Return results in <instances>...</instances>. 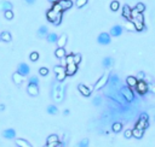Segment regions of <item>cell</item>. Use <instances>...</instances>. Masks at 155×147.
Wrapping results in <instances>:
<instances>
[{
    "instance_id": "cell-24",
    "label": "cell",
    "mask_w": 155,
    "mask_h": 147,
    "mask_svg": "<svg viewBox=\"0 0 155 147\" xmlns=\"http://www.w3.org/2000/svg\"><path fill=\"white\" fill-rule=\"evenodd\" d=\"M55 56L58 58V59H62L65 57V50L64 47H58L56 51H55Z\"/></svg>"
},
{
    "instance_id": "cell-33",
    "label": "cell",
    "mask_w": 155,
    "mask_h": 147,
    "mask_svg": "<svg viewBox=\"0 0 155 147\" xmlns=\"http://www.w3.org/2000/svg\"><path fill=\"white\" fill-rule=\"evenodd\" d=\"M92 104L95 106H99L101 104H102V98H101L99 95L95 97V98H93V100H92Z\"/></svg>"
},
{
    "instance_id": "cell-53",
    "label": "cell",
    "mask_w": 155,
    "mask_h": 147,
    "mask_svg": "<svg viewBox=\"0 0 155 147\" xmlns=\"http://www.w3.org/2000/svg\"><path fill=\"white\" fill-rule=\"evenodd\" d=\"M49 1H50V3H52V4H55V3H58L59 0H49Z\"/></svg>"
},
{
    "instance_id": "cell-7",
    "label": "cell",
    "mask_w": 155,
    "mask_h": 147,
    "mask_svg": "<svg viewBox=\"0 0 155 147\" xmlns=\"http://www.w3.org/2000/svg\"><path fill=\"white\" fill-rule=\"evenodd\" d=\"M136 91L139 93L141 95H144L145 93L148 92V89H149V87H148V84H147V82L145 81H143V80H141V81H138L137 82V84H136Z\"/></svg>"
},
{
    "instance_id": "cell-23",
    "label": "cell",
    "mask_w": 155,
    "mask_h": 147,
    "mask_svg": "<svg viewBox=\"0 0 155 147\" xmlns=\"http://www.w3.org/2000/svg\"><path fill=\"white\" fill-rule=\"evenodd\" d=\"M11 39H12V36H11V34L9 31H3L1 34H0V40H3V41H5V42H10Z\"/></svg>"
},
{
    "instance_id": "cell-21",
    "label": "cell",
    "mask_w": 155,
    "mask_h": 147,
    "mask_svg": "<svg viewBox=\"0 0 155 147\" xmlns=\"http://www.w3.org/2000/svg\"><path fill=\"white\" fill-rule=\"evenodd\" d=\"M102 64H103L104 68H112L113 64H114V59H113L112 57H105V58L103 59Z\"/></svg>"
},
{
    "instance_id": "cell-30",
    "label": "cell",
    "mask_w": 155,
    "mask_h": 147,
    "mask_svg": "<svg viewBox=\"0 0 155 147\" xmlns=\"http://www.w3.org/2000/svg\"><path fill=\"white\" fill-rule=\"evenodd\" d=\"M48 112L50 113V115H56V113L58 112V109L56 105H50L48 108Z\"/></svg>"
},
{
    "instance_id": "cell-36",
    "label": "cell",
    "mask_w": 155,
    "mask_h": 147,
    "mask_svg": "<svg viewBox=\"0 0 155 147\" xmlns=\"http://www.w3.org/2000/svg\"><path fill=\"white\" fill-rule=\"evenodd\" d=\"M29 58H30L32 62H37L38 59H39V53H38V52H32L30 56H29Z\"/></svg>"
},
{
    "instance_id": "cell-42",
    "label": "cell",
    "mask_w": 155,
    "mask_h": 147,
    "mask_svg": "<svg viewBox=\"0 0 155 147\" xmlns=\"http://www.w3.org/2000/svg\"><path fill=\"white\" fill-rule=\"evenodd\" d=\"M52 10H55V11H57V12H63L62 7H61V5H59L58 3H55V4H53V6H52Z\"/></svg>"
},
{
    "instance_id": "cell-40",
    "label": "cell",
    "mask_w": 155,
    "mask_h": 147,
    "mask_svg": "<svg viewBox=\"0 0 155 147\" xmlns=\"http://www.w3.org/2000/svg\"><path fill=\"white\" fill-rule=\"evenodd\" d=\"M29 83H32V84H37V86H39V78H38L37 76H32V77L29 78Z\"/></svg>"
},
{
    "instance_id": "cell-28",
    "label": "cell",
    "mask_w": 155,
    "mask_h": 147,
    "mask_svg": "<svg viewBox=\"0 0 155 147\" xmlns=\"http://www.w3.org/2000/svg\"><path fill=\"white\" fill-rule=\"evenodd\" d=\"M38 35H39L40 37H44V36H46V35H48V28H46L45 25L40 27V28H39V30H38Z\"/></svg>"
},
{
    "instance_id": "cell-26",
    "label": "cell",
    "mask_w": 155,
    "mask_h": 147,
    "mask_svg": "<svg viewBox=\"0 0 155 147\" xmlns=\"http://www.w3.org/2000/svg\"><path fill=\"white\" fill-rule=\"evenodd\" d=\"M133 24L136 27V30L138 31H142L144 29V22H141L138 19H133Z\"/></svg>"
},
{
    "instance_id": "cell-50",
    "label": "cell",
    "mask_w": 155,
    "mask_h": 147,
    "mask_svg": "<svg viewBox=\"0 0 155 147\" xmlns=\"http://www.w3.org/2000/svg\"><path fill=\"white\" fill-rule=\"evenodd\" d=\"M4 110H5V105L1 104V105H0V111H4Z\"/></svg>"
},
{
    "instance_id": "cell-13",
    "label": "cell",
    "mask_w": 155,
    "mask_h": 147,
    "mask_svg": "<svg viewBox=\"0 0 155 147\" xmlns=\"http://www.w3.org/2000/svg\"><path fill=\"white\" fill-rule=\"evenodd\" d=\"M12 80H13V82H15V84L21 86L22 82H23V80H24V76H22L18 71H16V72L12 75Z\"/></svg>"
},
{
    "instance_id": "cell-1",
    "label": "cell",
    "mask_w": 155,
    "mask_h": 147,
    "mask_svg": "<svg viewBox=\"0 0 155 147\" xmlns=\"http://www.w3.org/2000/svg\"><path fill=\"white\" fill-rule=\"evenodd\" d=\"M46 17H48V21H50L55 25H59L61 22H62V12H57L55 10H52V9L48 11Z\"/></svg>"
},
{
    "instance_id": "cell-25",
    "label": "cell",
    "mask_w": 155,
    "mask_h": 147,
    "mask_svg": "<svg viewBox=\"0 0 155 147\" xmlns=\"http://www.w3.org/2000/svg\"><path fill=\"white\" fill-rule=\"evenodd\" d=\"M131 9H130V6L129 5H124V7H123V16L125 18H131Z\"/></svg>"
},
{
    "instance_id": "cell-4",
    "label": "cell",
    "mask_w": 155,
    "mask_h": 147,
    "mask_svg": "<svg viewBox=\"0 0 155 147\" xmlns=\"http://www.w3.org/2000/svg\"><path fill=\"white\" fill-rule=\"evenodd\" d=\"M120 93L123 94V97L125 98L126 101H133L134 100V95H133V92L131 91V88L129 86H124V87H121V89H120Z\"/></svg>"
},
{
    "instance_id": "cell-41",
    "label": "cell",
    "mask_w": 155,
    "mask_h": 147,
    "mask_svg": "<svg viewBox=\"0 0 155 147\" xmlns=\"http://www.w3.org/2000/svg\"><path fill=\"white\" fill-rule=\"evenodd\" d=\"M126 29H129V30H136V27H134L133 22H126Z\"/></svg>"
},
{
    "instance_id": "cell-18",
    "label": "cell",
    "mask_w": 155,
    "mask_h": 147,
    "mask_svg": "<svg viewBox=\"0 0 155 147\" xmlns=\"http://www.w3.org/2000/svg\"><path fill=\"white\" fill-rule=\"evenodd\" d=\"M67 40H68V36H67L65 34H62L58 40H57V45H58V47H64L65 44H67Z\"/></svg>"
},
{
    "instance_id": "cell-27",
    "label": "cell",
    "mask_w": 155,
    "mask_h": 147,
    "mask_svg": "<svg viewBox=\"0 0 155 147\" xmlns=\"http://www.w3.org/2000/svg\"><path fill=\"white\" fill-rule=\"evenodd\" d=\"M112 130H113L114 133H119V131H121V130H123V124H121L120 122L113 123V125H112Z\"/></svg>"
},
{
    "instance_id": "cell-45",
    "label": "cell",
    "mask_w": 155,
    "mask_h": 147,
    "mask_svg": "<svg viewBox=\"0 0 155 147\" xmlns=\"http://www.w3.org/2000/svg\"><path fill=\"white\" fill-rule=\"evenodd\" d=\"M65 62L67 64H70V63H74V54H69L68 57L65 58Z\"/></svg>"
},
{
    "instance_id": "cell-19",
    "label": "cell",
    "mask_w": 155,
    "mask_h": 147,
    "mask_svg": "<svg viewBox=\"0 0 155 147\" xmlns=\"http://www.w3.org/2000/svg\"><path fill=\"white\" fill-rule=\"evenodd\" d=\"M0 10L4 12L8 10H12V4L10 1H0Z\"/></svg>"
},
{
    "instance_id": "cell-43",
    "label": "cell",
    "mask_w": 155,
    "mask_h": 147,
    "mask_svg": "<svg viewBox=\"0 0 155 147\" xmlns=\"http://www.w3.org/2000/svg\"><path fill=\"white\" fill-rule=\"evenodd\" d=\"M39 74H40L41 76H46V75L49 74V69H48V68H40V69H39Z\"/></svg>"
},
{
    "instance_id": "cell-31",
    "label": "cell",
    "mask_w": 155,
    "mask_h": 147,
    "mask_svg": "<svg viewBox=\"0 0 155 147\" xmlns=\"http://www.w3.org/2000/svg\"><path fill=\"white\" fill-rule=\"evenodd\" d=\"M109 81L112 84H118L119 83V77L118 75H115V74H113V75L109 76Z\"/></svg>"
},
{
    "instance_id": "cell-47",
    "label": "cell",
    "mask_w": 155,
    "mask_h": 147,
    "mask_svg": "<svg viewBox=\"0 0 155 147\" xmlns=\"http://www.w3.org/2000/svg\"><path fill=\"white\" fill-rule=\"evenodd\" d=\"M138 13H141V12H138L137 9H133V10L131 11V17H132V18H136V17L138 16Z\"/></svg>"
},
{
    "instance_id": "cell-46",
    "label": "cell",
    "mask_w": 155,
    "mask_h": 147,
    "mask_svg": "<svg viewBox=\"0 0 155 147\" xmlns=\"http://www.w3.org/2000/svg\"><path fill=\"white\" fill-rule=\"evenodd\" d=\"M44 147H62L59 145V142H51V144H46V146Z\"/></svg>"
},
{
    "instance_id": "cell-51",
    "label": "cell",
    "mask_w": 155,
    "mask_h": 147,
    "mask_svg": "<svg viewBox=\"0 0 155 147\" xmlns=\"http://www.w3.org/2000/svg\"><path fill=\"white\" fill-rule=\"evenodd\" d=\"M150 88H152V92L155 93V84H152V86H150Z\"/></svg>"
},
{
    "instance_id": "cell-8",
    "label": "cell",
    "mask_w": 155,
    "mask_h": 147,
    "mask_svg": "<svg viewBox=\"0 0 155 147\" xmlns=\"http://www.w3.org/2000/svg\"><path fill=\"white\" fill-rule=\"evenodd\" d=\"M97 40H98V44H101V45H109L110 44V34H108V33H101Z\"/></svg>"
},
{
    "instance_id": "cell-29",
    "label": "cell",
    "mask_w": 155,
    "mask_h": 147,
    "mask_svg": "<svg viewBox=\"0 0 155 147\" xmlns=\"http://www.w3.org/2000/svg\"><path fill=\"white\" fill-rule=\"evenodd\" d=\"M58 40V36L57 34H55V33H50V34H48V41L49 42H57Z\"/></svg>"
},
{
    "instance_id": "cell-17",
    "label": "cell",
    "mask_w": 155,
    "mask_h": 147,
    "mask_svg": "<svg viewBox=\"0 0 155 147\" xmlns=\"http://www.w3.org/2000/svg\"><path fill=\"white\" fill-rule=\"evenodd\" d=\"M137 82H138V80L134 76H129L126 78V83H127V86H129L130 88H134L136 84H137Z\"/></svg>"
},
{
    "instance_id": "cell-48",
    "label": "cell",
    "mask_w": 155,
    "mask_h": 147,
    "mask_svg": "<svg viewBox=\"0 0 155 147\" xmlns=\"http://www.w3.org/2000/svg\"><path fill=\"white\" fill-rule=\"evenodd\" d=\"M124 135H125V137H126V139H129V137H131V136H132V130H126Z\"/></svg>"
},
{
    "instance_id": "cell-14",
    "label": "cell",
    "mask_w": 155,
    "mask_h": 147,
    "mask_svg": "<svg viewBox=\"0 0 155 147\" xmlns=\"http://www.w3.org/2000/svg\"><path fill=\"white\" fill-rule=\"evenodd\" d=\"M121 34H123V27L121 25H114L113 28L110 29V35L112 36H120Z\"/></svg>"
},
{
    "instance_id": "cell-35",
    "label": "cell",
    "mask_w": 155,
    "mask_h": 147,
    "mask_svg": "<svg viewBox=\"0 0 155 147\" xmlns=\"http://www.w3.org/2000/svg\"><path fill=\"white\" fill-rule=\"evenodd\" d=\"M78 147H89V139H83L78 144Z\"/></svg>"
},
{
    "instance_id": "cell-2",
    "label": "cell",
    "mask_w": 155,
    "mask_h": 147,
    "mask_svg": "<svg viewBox=\"0 0 155 147\" xmlns=\"http://www.w3.org/2000/svg\"><path fill=\"white\" fill-rule=\"evenodd\" d=\"M64 91H65V88L62 84H56L55 87H53V91H52L53 99H55L57 103H61L64 99Z\"/></svg>"
},
{
    "instance_id": "cell-6",
    "label": "cell",
    "mask_w": 155,
    "mask_h": 147,
    "mask_svg": "<svg viewBox=\"0 0 155 147\" xmlns=\"http://www.w3.org/2000/svg\"><path fill=\"white\" fill-rule=\"evenodd\" d=\"M108 82H109V75H108V74H103V75L101 76V78L96 82V84H95V89H96V91L102 89L104 86H107Z\"/></svg>"
},
{
    "instance_id": "cell-49",
    "label": "cell",
    "mask_w": 155,
    "mask_h": 147,
    "mask_svg": "<svg viewBox=\"0 0 155 147\" xmlns=\"http://www.w3.org/2000/svg\"><path fill=\"white\" fill-rule=\"evenodd\" d=\"M24 1L27 3V4H29V5H33L35 3V0H24Z\"/></svg>"
},
{
    "instance_id": "cell-32",
    "label": "cell",
    "mask_w": 155,
    "mask_h": 147,
    "mask_svg": "<svg viewBox=\"0 0 155 147\" xmlns=\"http://www.w3.org/2000/svg\"><path fill=\"white\" fill-rule=\"evenodd\" d=\"M48 144H51V142H58V136L56 134H51L49 137H48Z\"/></svg>"
},
{
    "instance_id": "cell-16",
    "label": "cell",
    "mask_w": 155,
    "mask_h": 147,
    "mask_svg": "<svg viewBox=\"0 0 155 147\" xmlns=\"http://www.w3.org/2000/svg\"><path fill=\"white\" fill-rule=\"evenodd\" d=\"M3 135L5 139H10V140L15 139L16 137V130L15 129H6V130H4Z\"/></svg>"
},
{
    "instance_id": "cell-22",
    "label": "cell",
    "mask_w": 155,
    "mask_h": 147,
    "mask_svg": "<svg viewBox=\"0 0 155 147\" xmlns=\"http://www.w3.org/2000/svg\"><path fill=\"white\" fill-rule=\"evenodd\" d=\"M143 133H144V130H141V129H138V128H134L132 129V136H134L136 139H142L143 137Z\"/></svg>"
},
{
    "instance_id": "cell-54",
    "label": "cell",
    "mask_w": 155,
    "mask_h": 147,
    "mask_svg": "<svg viewBox=\"0 0 155 147\" xmlns=\"http://www.w3.org/2000/svg\"><path fill=\"white\" fill-rule=\"evenodd\" d=\"M154 119H155V117H154Z\"/></svg>"
},
{
    "instance_id": "cell-39",
    "label": "cell",
    "mask_w": 155,
    "mask_h": 147,
    "mask_svg": "<svg viewBox=\"0 0 155 147\" xmlns=\"http://www.w3.org/2000/svg\"><path fill=\"white\" fill-rule=\"evenodd\" d=\"M86 4H87V0H76V1H75V5L78 6L79 9L83 7V6H85Z\"/></svg>"
},
{
    "instance_id": "cell-11",
    "label": "cell",
    "mask_w": 155,
    "mask_h": 147,
    "mask_svg": "<svg viewBox=\"0 0 155 147\" xmlns=\"http://www.w3.org/2000/svg\"><path fill=\"white\" fill-rule=\"evenodd\" d=\"M17 71L21 74L22 76H27V75H29V71H30V69H29V66L27 65L25 63H21L18 65V69H17Z\"/></svg>"
},
{
    "instance_id": "cell-37",
    "label": "cell",
    "mask_w": 155,
    "mask_h": 147,
    "mask_svg": "<svg viewBox=\"0 0 155 147\" xmlns=\"http://www.w3.org/2000/svg\"><path fill=\"white\" fill-rule=\"evenodd\" d=\"M136 9H137V11H138V12L142 13V12L145 10V5H144L143 3H138V4L136 5Z\"/></svg>"
},
{
    "instance_id": "cell-38",
    "label": "cell",
    "mask_w": 155,
    "mask_h": 147,
    "mask_svg": "<svg viewBox=\"0 0 155 147\" xmlns=\"http://www.w3.org/2000/svg\"><path fill=\"white\" fill-rule=\"evenodd\" d=\"M4 15H5V18H6V19H12V18H13V12H12V10L5 11Z\"/></svg>"
},
{
    "instance_id": "cell-20",
    "label": "cell",
    "mask_w": 155,
    "mask_h": 147,
    "mask_svg": "<svg viewBox=\"0 0 155 147\" xmlns=\"http://www.w3.org/2000/svg\"><path fill=\"white\" fill-rule=\"evenodd\" d=\"M15 142H16L17 147H32V145L24 139H16Z\"/></svg>"
},
{
    "instance_id": "cell-44",
    "label": "cell",
    "mask_w": 155,
    "mask_h": 147,
    "mask_svg": "<svg viewBox=\"0 0 155 147\" xmlns=\"http://www.w3.org/2000/svg\"><path fill=\"white\" fill-rule=\"evenodd\" d=\"M80 62H81V56L80 54H74V63L78 65Z\"/></svg>"
},
{
    "instance_id": "cell-52",
    "label": "cell",
    "mask_w": 155,
    "mask_h": 147,
    "mask_svg": "<svg viewBox=\"0 0 155 147\" xmlns=\"http://www.w3.org/2000/svg\"><path fill=\"white\" fill-rule=\"evenodd\" d=\"M63 113H64L65 116H68V115H69V110H64V112H63Z\"/></svg>"
},
{
    "instance_id": "cell-5",
    "label": "cell",
    "mask_w": 155,
    "mask_h": 147,
    "mask_svg": "<svg viewBox=\"0 0 155 147\" xmlns=\"http://www.w3.org/2000/svg\"><path fill=\"white\" fill-rule=\"evenodd\" d=\"M53 70H55L56 72V80L58 82H62L64 81V78L67 77V74H65V68L64 66H61V65H57L53 68Z\"/></svg>"
},
{
    "instance_id": "cell-34",
    "label": "cell",
    "mask_w": 155,
    "mask_h": 147,
    "mask_svg": "<svg viewBox=\"0 0 155 147\" xmlns=\"http://www.w3.org/2000/svg\"><path fill=\"white\" fill-rule=\"evenodd\" d=\"M119 6H120L119 1L114 0V1H112V4H110V9H112V11H118L119 10Z\"/></svg>"
},
{
    "instance_id": "cell-10",
    "label": "cell",
    "mask_w": 155,
    "mask_h": 147,
    "mask_svg": "<svg viewBox=\"0 0 155 147\" xmlns=\"http://www.w3.org/2000/svg\"><path fill=\"white\" fill-rule=\"evenodd\" d=\"M27 92H28V94H29V95H32V97H37V95L39 94V86L28 83V87H27Z\"/></svg>"
},
{
    "instance_id": "cell-3",
    "label": "cell",
    "mask_w": 155,
    "mask_h": 147,
    "mask_svg": "<svg viewBox=\"0 0 155 147\" xmlns=\"http://www.w3.org/2000/svg\"><path fill=\"white\" fill-rule=\"evenodd\" d=\"M148 119H149V116H148V113L143 112L142 115H141V117L138 118V121H137V123H136V125H134V127H136V128H138V129H141V130L147 129L148 127H149Z\"/></svg>"
},
{
    "instance_id": "cell-15",
    "label": "cell",
    "mask_w": 155,
    "mask_h": 147,
    "mask_svg": "<svg viewBox=\"0 0 155 147\" xmlns=\"http://www.w3.org/2000/svg\"><path fill=\"white\" fill-rule=\"evenodd\" d=\"M58 4L61 5V7H62L63 11L70 9L72 6H73V1H72V0H59Z\"/></svg>"
},
{
    "instance_id": "cell-9",
    "label": "cell",
    "mask_w": 155,
    "mask_h": 147,
    "mask_svg": "<svg viewBox=\"0 0 155 147\" xmlns=\"http://www.w3.org/2000/svg\"><path fill=\"white\" fill-rule=\"evenodd\" d=\"M76 71H78V65L75 63L67 64V66H65V74H67V76H73Z\"/></svg>"
},
{
    "instance_id": "cell-12",
    "label": "cell",
    "mask_w": 155,
    "mask_h": 147,
    "mask_svg": "<svg viewBox=\"0 0 155 147\" xmlns=\"http://www.w3.org/2000/svg\"><path fill=\"white\" fill-rule=\"evenodd\" d=\"M78 89H79V92L81 93V94H83L84 97H89V95H91V92H92L91 88H87V87H86L85 84H83V83H80V84L78 86Z\"/></svg>"
}]
</instances>
